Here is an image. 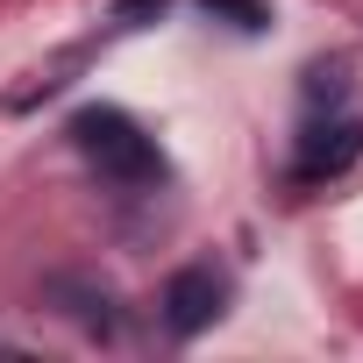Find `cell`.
Listing matches in <instances>:
<instances>
[{"label":"cell","instance_id":"cell-1","mask_svg":"<svg viewBox=\"0 0 363 363\" xmlns=\"http://www.w3.org/2000/svg\"><path fill=\"white\" fill-rule=\"evenodd\" d=\"M72 143H79V157L100 178H114V186H157V178H164L157 135L135 114H121V107H79L72 114Z\"/></svg>","mask_w":363,"mask_h":363},{"label":"cell","instance_id":"cell-2","mask_svg":"<svg viewBox=\"0 0 363 363\" xmlns=\"http://www.w3.org/2000/svg\"><path fill=\"white\" fill-rule=\"evenodd\" d=\"M221 306H228V285H221L214 264H186V271H171V278H164V299H157V313H164V328H171L178 342L207 335V328L221 320Z\"/></svg>","mask_w":363,"mask_h":363},{"label":"cell","instance_id":"cell-3","mask_svg":"<svg viewBox=\"0 0 363 363\" xmlns=\"http://www.w3.org/2000/svg\"><path fill=\"white\" fill-rule=\"evenodd\" d=\"M356 157H363V121L328 114V121H313V128L299 135V150H292V186H328V178H342Z\"/></svg>","mask_w":363,"mask_h":363},{"label":"cell","instance_id":"cell-4","mask_svg":"<svg viewBox=\"0 0 363 363\" xmlns=\"http://www.w3.org/2000/svg\"><path fill=\"white\" fill-rule=\"evenodd\" d=\"M342 93H349V57H320L313 72H306V107L320 114V107H342Z\"/></svg>","mask_w":363,"mask_h":363},{"label":"cell","instance_id":"cell-5","mask_svg":"<svg viewBox=\"0 0 363 363\" xmlns=\"http://www.w3.org/2000/svg\"><path fill=\"white\" fill-rule=\"evenodd\" d=\"M200 8H207L214 22L242 29V36H264V29H271V8H264V0H200Z\"/></svg>","mask_w":363,"mask_h":363}]
</instances>
